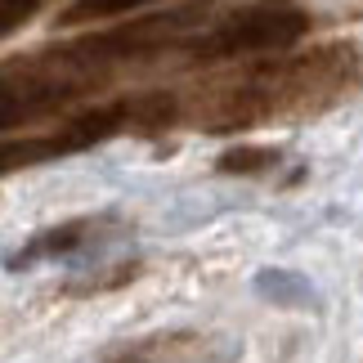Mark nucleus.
Instances as JSON below:
<instances>
[{"label": "nucleus", "instance_id": "8", "mask_svg": "<svg viewBox=\"0 0 363 363\" xmlns=\"http://www.w3.org/2000/svg\"><path fill=\"white\" fill-rule=\"evenodd\" d=\"M152 0H77L59 13L63 27H77V23H94V18H117V13H130V9H144Z\"/></svg>", "mask_w": 363, "mask_h": 363}, {"label": "nucleus", "instance_id": "9", "mask_svg": "<svg viewBox=\"0 0 363 363\" xmlns=\"http://www.w3.org/2000/svg\"><path fill=\"white\" fill-rule=\"evenodd\" d=\"M40 5H45V0H0V40H5L9 32H18Z\"/></svg>", "mask_w": 363, "mask_h": 363}, {"label": "nucleus", "instance_id": "4", "mask_svg": "<svg viewBox=\"0 0 363 363\" xmlns=\"http://www.w3.org/2000/svg\"><path fill=\"white\" fill-rule=\"evenodd\" d=\"M269 117V99H264L256 72L242 81H216L202 86L189 104H179V121L198 125L206 135H229V130H247Z\"/></svg>", "mask_w": 363, "mask_h": 363}, {"label": "nucleus", "instance_id": "2", "mask_svg": "<svg viewBox=\"0 0 363 363\" xmlns=\"http://www.w3.org/2000/svg\"><path fill=\"white\" fill-rule=\"evenodd\" d=\"M310 32V13L287 9V5H251L229 18H220L211 32H202L189 45L198 63L216 59H238V54H283Z\"/></svg>", "mask_w": 363, "mask_h": 363}, {"label": "nucleus", "instance_id": "7", "mask_svg": "<svg viewBox=\"0 0 363 363\" xmlns=\"http://www.w3.org/2000/svg\"><path fill=\"white\" fill-rule=\"evenodd\" d=\"M278 166V148H256V144H242V148H229L216 157V171L225 175H260Z\"/></svg>", "mask_w": 363, "mask_h": 363}, {"label": "nucleus", "instance_id": "3", "mask_svg": "<svg viewBox=\"0 0 363 363\" xmlns=\"http://www.w3.org/2000/svg\"><path fill=\"white\" fill-rule=\"evenodd\" d=\"M121 130H130V99H113L99 104L90 113H81L72 121H63L50 135H18V139H0V175L23 171V166H40V162H59L67 152H86L104 139H113Z\"/></svg>", "mask_w": 363, "mask_h": 363}, {"label": "nucleus", "instance_id": "5", "mask_svg": "<svg viewBox=\"0 0 363 363\" xmlns=\"http://www.w3.org/2000/svg\"><path fill=\"white\" fill-rule=\"evenodd\" d=\"M104 225H108V216H86V220H67V225H59V229L36 233V238L9 260V269H23V264H32V260H50V256H67V251L86 247Z\"/></svg>", "mask_w": 363, "mask_h": 363}, {"label": "nucleus", "instance_id": "1", "mask_svg": "<svg viewBox=\"0 0 363 363\" xmlns=\"http://www.w3.org/2000/svg\"><path fill=\"white\" fill-rule=\"evenodd\" d=\"M198 13H206V5H184L162 13V18H135L113 27V32L81 36L59 50H32V54H18V59H5L0 63V135L45 113H59L63 104L90 94L94 86H104L113 77L117 63L157 54Z\"/></svg>", "mask_w": 363, "mask_h": 363}, {"label": "nucleus", "instance_id": "6", "mask_svg": "<svg viewBox=\"0 0 363 363\" xmlns=\"http://www.w3.org/2000/svg\"><path fill=\"white\" fill-rule=\"evenodd\" d=\"M256 291L264 301L283 305V310H305V305L314 301L310 283H305L301 274H291V269H260L256 274Z\"/></svg>", "mask_w": 363, "mask_h": 363}]
</instances>
